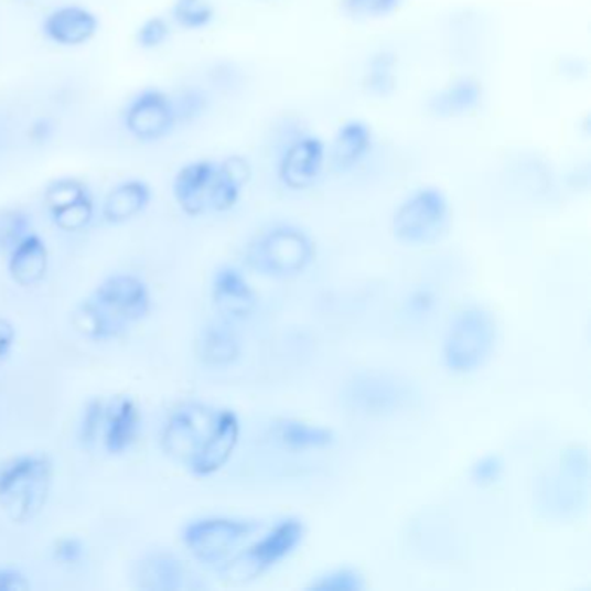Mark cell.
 <instances>
[{"label": "cell", "mask_w": 591, "mask_h": 591, "mask_svg": "<svg viewBox=\"0 0 591 591\" xmlns=\"http://www.w3.org/2000/svg\"><path fill=\"white\" fill-rule=\"evenodd\" d=\"M42 32L54 44L80 47L98 35L99 20L93 11L82 6H63L45 17Z\"/></svg>", "instance_id": "cell-14"}, {"label": "cell", "mask_w": 591, "mask_h": 591, "mask_svg": "<svg viewBox=\"0 0 591 591\" xmlns=\"http://www.w3.org/2000/svg\"><path fill=\"white\" fill-rule=\"evenodd\" d=\"M54 463L47 454L29 453L0 465V512L26 524L44 511L53 490Z\"/></svg>", "instance_id": "cell-1"}, {"label": "cell", "mask_w": 591, "mask_h": 591, "mask_svg": "<svg viewBox=\"0 0 591 591\" xmlns=\"http://www.w3.org/2000/svg\"><path fill=\"white\" fill-rule=\"evenodd\" d=\"M93 297L117 320L126 324L148 316L151 309L150 288L139 276L130 275V272L108 276L96 288Z\"/></svg>", "instance_id": "cell-10"}, {"label": "cell", "mask_w": 591, "mask_h": 591, "mask_svg": "<svg viewBox=\"0 0 591 591\" xmlns=\"http://www.w3.org/2000/svg\"><path fill=\"white\" fill-rule=\"evenodd\" d=\"M17 342V329L11 321L0 316V361L4 359Z\"/></svg>", "instance_id": "cell-40"}, {"label": "cell", "mask_w": 591, "mask_h": 591, "mask_svg": "<svg viewBox=\"0 0 591 591\" xmlns=\"http://www.w3.org/2000/svg\"><path fill=\"white\" fill-rule=\"evenodd\" d=\"M53 557L62 566H77L86 557V545L80 538H74V536L60 539L54 547Z\"/></svg>", "instance_id": "cell-37"}, {"label": "cell", "mask_w": 591, "mask_h": 591, "mask_svg": "<svg viewBox=\"0 0 591 591\" xmlns=\"http://www.w3.org/2000/svg\"><path fill=\"white\" fill-rule=\"evenodd\" d=\"M408 387L387 373H359L345 387V401L357 413L387 415L408 402Z\"/></svg>", "instance_id": "cell-9"}, {"label": "cell", "mask_w": 591, "mask_h": 591, "mask_svg": "<svg viewBox=\"0 0 591 591\" xmlns=\"http://www.w3.org/2000/svg\"><path fill=\"white\" fill-rule=\"evenodd\" d=\"M215 169H217V163L211 160H196L179 169L172 190H174L175 202L184 214L198 217L208 212Z\"/></svg>", "instance_id": "cell-15"}, {"label": "cell", "mask_w": 591, "mask_h": 591, "mask_svg": "<svg viewBox=\"0 0 591 591\" xmlns=\"http://www.w3.org/2000/svg\"><path fill=\"white\" fill-rule=\"evenodd\" d=\"M372 127L363 120H348L336 130L332 162L339 171H348L365 159L372 148Z\"/></svg>", "instance_id": "cell-23"}, {"label": "cell", "mask_w": 591, "mask_h": 591, "mask_svg": "<svg viewBox=\"0 0 591 591\" xmlns=\"http://www.w3.org/2000/svg\"><path fill=\"white\" fill-rule=\"evenodd\" d=\"M90 196L89 187L82 183L77 178L54 179L53 183L47 184L44 191V203L47 211L56 212L60 208L68 207L78 200Z\"/></svg>", "instance_id": "cell-28"}, {"label": "cell", "mask_w": 591, "mask_h": 591, "mask_svg": "<svg viewBox=\"0 0 591 591\" xmlns=\"http://www.w3.org/2000/svg\"><path fill=\"white\" fill-rule=\"evenodd\" d=\"M198 354L205 365L229 366L238 361L241 344L226 323H211L200 333Z\"/></svg>", "instance_id": "cell-24"}, {"label": "cell", "mask_w": 591, "mask_h": 591, "mask_svg": "<svg viewBox=\"0 0 591 591\" xmlns=\"http://www.w3.org/2000/svg\"><path fill=\"white\" fill-rule=\"evenodd\" d=\"M365 86L375 98H389L397 87V56L390 51H378L366 66Z\"/></svg>", "instance_id": "cell-26"}, {"label": "cell", "mask_w": 591, "mask_h": 591, "mask_svg": "<svg viewBox=\"0 0 591 591\" xmlns=\"http://www.w3.org/2000/svg\"><path fill=\"white\" fill-rule=\"evenodd\" d=\"M69 323L78 335L94 342L117 339L118 335H122L127 326L126 323L117 320L108 309L103 308L94 297L84 300L75 308Z\"/></svg>", "instance_id": "cell-22"}, {"label": "cell", "mask_w": 591, "mask_h": 591, "mask_svg": "<svg viewBox=\"0 0 591 591\" xmlns=\"http://www.w3.org/2000/svg\"><path fill=\"white\" fill-rule=\"evenodd\" d=\"M135 578L141 590L175 591L187 587L190 574L174 554L154 551L138 563Z\"/></svg>", "instance_id": "cell-19"}, {"label": "cell", "mask_w": 591, "mask_h": 591, "mask_svg": "<svg viewBox=\"0 0 591 591\" xmlns=\"http://www.w3.org/2000/svg\"><path fill=\"white\" fill-rule=\"evenodd\" d=\"M484 90L474 78H460L451 86L433 94L429 101L430 114L439 118H458L472 114L481 106Z\"/></svg>", "instance_id": "cell-21"}, {"label": "cell", "mask_w": 591, "mask_h": 591, "mask_svg": "<svg viewBox=\"0 0 591 591\" xmlns=\"http://www.w3.org/2000/svg\"><path fill=\"white\" fill-rule=\"evenodd\" d=\"M54 135V123L50 118H39L30 126L29 136L33 144H45Z\"/></svg>", "instance_id": "cell-39"}, {"label": "cell", "mask_w": 591, "mask_h": 591, "mask_svg": "<svg viewBox=\"0 0 591 591\" xmlns=\"http://www.w3.org/2000/svg\"><path fill=\"white\" fill-rule=\"evenodd\" d=\"M123 126L132 138L141 142H157L166 138L178 126L174 101L157 87L136 94L123 110Z\"/></svg>", "instance_id": "cell-8"}, {"label": "cell", "mask_w": 591, "mask_h": 591, "mask_svg": "<svg viewBox=\"0 0 591 591\" xmlns=\"http://www.w3.org/2000/svg\"><path fill=\"white\" fill-rule=\"evenodd\" d=\"M326 160L324 142L316 136H300L288 144L278 163V179L284 187L304 191L316 184Z\"/></svg>", "instance_id": "cell-11"}, {"label": "cell", "mask_w": 591, "mask_h": 591, "mask_svg": "<svg viewBox=\"0 0 591 591\" xmlns=\"http://www.w3.org/2000/svg\"><path fill=\"white\" fill-rule=\"evenodd\" d=\"M151 202V187L141 179H127L106 195L103 219L108 224H126L147 211Z\"/></svg>", "instance_id": "cell-20"}, {"label": "cell", "mask_w": 591, "mask_h": 591, "mask_svg": "<svg viewBox=\"0 0 591 591\" xmlns=\"http://www.w3.org/2000/svg\"><path fill=\"white\" fill-rule=\"evenodd\" d=\"M314 254V244L304 229L292 224H275L254 236L245 259L260 275L292 278L311 266Z\"/></svg>", "instance_id": "cell-2"}, {"label": "cell", "mask_w": 591, "mask_h": 591, "mask_svg": "<svg viewBox=\"0 0 591 591\" xmlns=\"http://www.w3.org/2000/svg\"><path fill=\"white\" fill-rule=\"evenodd\" d=\"M217 415L219 408L200 401H186L172 409L160 432L163 453L187 465L214 430Z\"/></svg>", "instance_id": "cell-7"}, {"label": "cell", "mask_w": 591, "mask_h": 591, "mask_svg": "<svg viewBox=\"0 0 591 591\" xmlns=\"http://www.w3.org/2000/svg\"><path fill=\"white\" fill-rule=\"evenodd\" d=\"M402 0H342V9L357 20H378L401 8Z\"/></svg>", "instance_id": "cell-33"}, {"label": "cell", "mask_w": 591, "mask_h": 591, "mask_svg": "<svg viewBox=\"0 0 591 591\" xmlns=\"http://www.w3.org/2000/svg\"><path fill=\"white\" fill-rule=\"evenodd\" d=\"M448 226L450 202L439 187L413 191L394 212V235L406 245L436 244Z\"/></svg>", "instance_id": "cell-5"}, {"label": "cell", "mask_w": 591, "mask_h": 591, "mask_svg": "<svg viewBox=\"0 0 591 591\" xmlns=\"http://www.w3.org/2000/svg\"><path fill=\"white\" fill-rule=\"evenodd\" d=\"M411 309H413L415 312H418V314H423V312H429L430 309L433 308V304H436V297H433V293L430 292V290H418V292L413 293V297H411Z\"/></svg>", "instance_id": "cell-41"}, {"label": "cell", "mask_w": 591, "mask_h": 591, "mask_svg": "<svg viewBox=\"0 0 591 591\" xmlns=\"http://www.w3.org/2000/svg\"><path fill=\"white\" fill-rule=\"evenodd\" d=\"M259 527L257 523L238 518H198L184 527L181 538L200 563L221 571Z\"/></svg>", "instance_id": "cell-4"}, {"label": "cell", "mask_w": 591, "mask_h": 591, "mask_svg": "<svg viewBox=\"0 0 591 591\" xmlns=\"http://www.w3.org/2000/svg\"><path fill=\"white\" fill-rule=\"evenodd\" d=\"M171 37V25L163 17L148 18L138 32H136V42L141 50H159Z\"/></svg>", "instance_id": "cell-34"}, {"label": "cell", "mask_w": 591, "mask_h": 591, "mask_svg": "<svg viewBox=\"0 0 591 591\" xmlns=\"http://www.w3.org/2000/svg\"><path fill=\"white\" fill-rule=\"evenodd\" d=\"M106 399L94 397L87 402L78 421V441L90 450L101 441L103 421H105Z\"/></svg>", "instance_id": "cell-31"}, {"label": "cell", "mask_w": 591, "mask_h": 591, "mask_svg": "<svg viewBox=\"0 0 591 591\" xmlns=\"http://www.w3.org/2000/svg\"><path fill=\"white\" fill-rule=\"evenodd\" d=\"M305 536V526L299 518H284L272 527L268 535L251 542L250 547L239 550L226 566L221 576L235 581H247L269 571L276 563L287 559L296 551Z\"/></svg>", "instance_id": "cell-6"}, {"label": "cell", "mask_w": 591, "mask_h": 591, "mask_svg": "<svg viewBox=\"0 0 591 591\" xmlns=\"http://www.w3.org/2000/svg\"><path fill=\"white\" fill-rule=\"evenodd\" d=\"M212 300L227 320H245L257 305L256 292L245 276L232 266H223L212 278Z\"/></svg>", "instance_id": "cell-16"}, {"label": "cell", "mask_w": 591, "mask_h": 591, "mask_svg": "<svg viewBox=\"0 0 591 591\" xmlns=\"http://www.w3.org/2000/svg\"><path fill=\"white\" fill-rule=\"evenodd\" d=\"M496 321L487 309L470 305L451 320L442 344L445 368L469 375L484 366L496 345Z\"/></svg>", "instance_id": "cell-3"}, {"label": "cell", "mask_w": 591, "mask_h": 591, "mask_svg": "<svg viewBox=\"0 0 591 591\" xmlns=\"http://www.w3.org/2000/svg\"><path fill=\"white\" fill-rule=\"evenodd\" d=\"M174 101L175 118L178 123H191L196 118L202 117L207 110V96L200 89H186L179 94Z\"/></svg>", "instance_id": "cell-35"}, {"label": "cell", "mask_w": 591, "mask_h": 591, "mask_svg": "<svg viewBox=\"0 0 591 591\" xmlns=\"http://www.w3.org/2000/svg\"><path fill=\"white\" fill-rule=\"evenodd\" d=\"M30 581L17 569H0V591H26Z\"/></svg>", "instance_id": "cell-38"}, {"label": "cell", "mask_w": 591, "mask_h": 591, "mask_svg": "<svg viewBox=\"0 0 591 591\" xmlns=\"http://www.w3.org/2000/svg\"><path fill=\"white\" fill-rule=\"evenodd\" d=\"M142 415L130 396H115L106 401L101 445L108 454L127 453L141 436Z\"/></svg>", "instance_id": "cell-13"}, {"label": "cell", "mask_w": 591, "mask_h": 591, "mask_svg": "<svg viewBox=\"0 0 591 591\" xmlns=\"http://www.w3.org/2000/svg\"><path fill=\"white\" fill-rule=\"evenodd\" d=\"M51 219H53L54 226L62 232H84L94 219L93 196L78 200V202L72 203L68 207L60 208V211L51 212Z\"/></svg>", "instance_id": "cell-29"}, {"label": "cell", "mask_w": 591, "mask_h": 591, "mask_svg": "<svg viewBox=\"0 0 591 591\" xmlns=\"http://www.w3.org/2000/svg\"><path fill=\"white\" fill-rule=\"evenodd\" d=\"M239 441V420L232 409H219L214 430L187 469L196 477H211L227 465Z\"/></svg>", "instance_id": "cell-12"}, {"label": "cell", "mask_w": 591, "mask_h": 591, "mask_svg": "<svg viewBox=\"0 0 591 591\" xmlns=\"http://www.w3.org/2000/svg\"><path fill=\"white\" fill-rule=\"evenodd\" d=\"M30 233H32V217L26 212L18 208L0 212V250H13Z\"/></svg>", "instance_id": "cell-30"}, {"label": "cell", "mask_w": 591, "mask_h": 591, "mask_svg": "<svg viewBox=\"0 0 591 591\" xmlns=\"http://www.w3.org/2000/svg\"><path fill=\"white\" fill-rule=\"evenodd\" d=\"M47 269H50V250L37 233H30L9 251V276L20 287H37L44 281Z\"/></svg>", "instance_id": "cell-18"}, {"label": "cell", "mask_w": 591, "mask_h": 591, "mask_svg": "<svg viewBox=\"0 0 591 591\" xmlns=\"http://www.w3.org/2000/svg\"><path fill=\"white\" fill-rule=\"evenodd\" d=\"M172 20L184 30H203L212 25L215 8L212 0H174Z\"/></svg>", "instance_id": "cell-27"}, {"label": "cell", "mask_w": 591, "mask_h": 591, "mask_svg": "<svg viewBox=\"0 0 591 591\" xmlns=\"http://www.w3.org/2000/svg\"><path fill=\"white\" fill-rule=\"evenodd\" d=\"M276 438L290 450H323L335 441L332 430L305 421L283 420L276 426Z\"/></svg>", "instance_id": "cell-25"}, {"label": "cell", "mask_w": 591, "mask_h": 591, "mask_svg": "<svg viewBox=\"0 0 591 591\" xmlns=\"http://www.w3.org/2000/svg\"><path fill=\"white\" fill-rule=\"evenodd\" d=\"M363 588H365L363 576L351 567H342V569L326 572L309 584V590L318 591H359Z\"/></svg>", "instance_id": "cell-32"}, {"label": "cell", "mask_w": 591, "mask_h": 591, "mask_svg": "<svg viewBox=\"0 0 591 591\" xmlns=\"http://www.w3.org/2000/svg\"><path fill=\"white\" fill-rule=\"evenodd\" d=\"M503 463L502 456L498 454H486V456L479 458L477 462L470 469V477L479 486H493L502 479Z\"/></svg>", "instance_id": "cell-36"}, {"label": "cell", "mask_w": 591, "mask_h": 591, "mask_svg": "<svg viewBox=\"0 0 591 591\" xmlns=\"http://www.w3.org/2000/svg\"><path fill=\"white\" fill-rule=\"evenodd\" d=\"M251 179V165L241 154H229L217 163L208 211L227 212L236 207Z\"/></svg>", "instance_id": "cell-17"}]
</instances>
